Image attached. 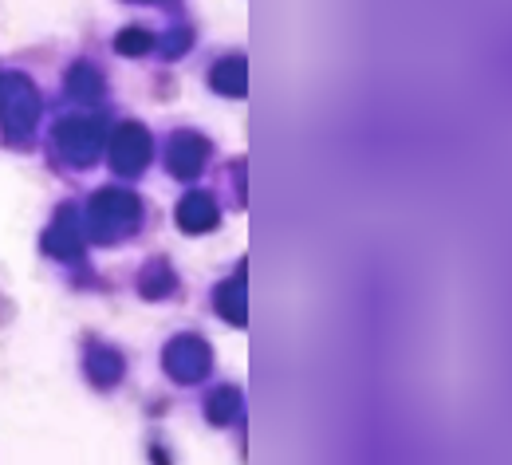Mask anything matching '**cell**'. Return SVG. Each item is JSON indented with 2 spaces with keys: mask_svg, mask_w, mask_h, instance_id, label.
<instances>
[{
  "mask_svg": "<svg viewBox=\"0 0 512 465\" xmlns=\"http://www.w3.org/2000/svg\"><path fill=\"white\" fill-rule=\"evenodd\" d=\"M142 225V198L130 194V190H99L87 201V213H83V229L95 245H123L138 233Z\"/></svg>",
  "mask_w": 512,
  "mask_h": 465,
  "instance_id": "1",
  "label": "cell"
},
{
  "mask_svg": "<svg viewBox=\"0 0 512 465\" xmlns=\"http://www.w3.org/2000/svg\"><path fill=\"white\" fill-rule=\"evenodd\" d=\"M40 123V91L28 75L4 71L0 75V131L12 146L28 142Z\"/></svg>",
  "mask_w": 512,
  "mask_h": 465,
  "instance_id": "2",
  "label": "cell"
},
{
  "mask_svg": "<svg viewBox=\"0 0 512 465\" xmlns=\"http://www.w3.org/2000/svg\"><path fill=\"white\" fill-rule=\"evenodd\" d=\"M103 142H107V119L103 115H71L60 119L56 131H52V146H56V158L71 166V170H87L99 162L103 154Z\"/></svg>",
  "mask_w": 512,
  "mask_h": 465,
  "instance_id": "3",
  "label": "cell"
},
{
  "mask_svg": "<svg viewBox=\"0 0 512 465\" xmlns=\"http://www.w3.org/2000/svg\"><path fill=\"white\" fill-rule=\"evenodd\" d=\"M162 371L174 379V383H182V387H193V383H201L209 371H213V351H209V343L201 339V335H174L166 347H162Z\"/></svg>",
  "mask_w": 512,
  "mask_h": 465,
  "instance_id": "4",
  "label": "cell"
},
{
  "mask_svg": "<svg viewBox=\"0 0 512 465\" xmlns=\"http://www.w3.org/2000/svg\"><path fill=\"white\" fill-rule=\"evenodd\" d=\"M111 138V170L123 174V178H138L146 166H150V154H154V142H150V131L142 123H123L115 127Z\"/></svg>",
  "mask_w": 512,
  "mask_h": 465,
  "instance_id": "5",
  "label": "cell"
},
{
  "mask_svg": "<svg viewBox=\"0 0 512 465\" xmlns=\"http://www.w3.org/2000/svg\"><path fill=\"white\" fill-rule=\"evenodd\" d=\"M44 253H52L56 261H79L87 253V229H83V213L75 205H60L48 233H44Z\"/></svg>",
  "mask_w": 512,
  "mask_h": 465,
  "instance_id": "6",
  "label": "cell"
},
{
  "mask_svg": "<svg viewBox=\"0 0 512 465\" xmlns=\"http://www.w3.org/2000/svg\"><path fill=\"white\" fill-rule=\"evenodd\" d=\"M209 162V138H201L197 131H178L166 146V170L182 182H193Z\"/></svg>",
  "mask_w": 512,
  "mask_h": 465,
  "instance_id": "7",
  "label": "cell"
},
{
  "mask_svg": "<svg viewBox=\"0 0 512 465\" xmlns=\"http://www.w3.org/2000/svg\"><path fill=\"white\" fill-rule=\"evenodd\" d=\"M174 221H178V229H186L190 237L197 233H209V229H217L221 225V209H217V198L213 194H205V190H193L186 198L178 201V213H174Z\"/></svg>",
  "mask_w": 512,
  "mask_h": 465,
  "instance_id": "8",
  "label": "cell"
},
{
  "mask_svg": "<svg viewBox=\"0 0 512 465\" xmlns=\"http://www.w3.org/2000/svg\"><path fill=\"white\" fill-rule=\"evenodd\" d=\"M213 308H217V316H221L225 324H233V328H245V324H249L245 261H241V268H237V276H229L225 284H217V292H213Z\"/></svg>",
  "mask_w": 512,
  "mask_h": 465,
  "instance_id": "9",
  "label": "cell"
},
{
  "mask_svg": "<svg viewBox=\"0 0 512 465\" xmlns=\"http://www.w3.org/2000/svg\"><path fill=\"white\" fill-rule=\"evenodd\" d=\"M209 87L225 99H245L249 95V64L245 56H225L209 67Z\"/></svg>",
  "mask_w": 512,
  "mask_h": 465,
  "instance_id": "10",
  "label": "cell"
},
{
  "mask_svg": "<svg viewBox=\"0 0 512 465\" xmlns=\"http://www.w3.org/2000/svg\"><path fill=\"white\" fill-rule=\"evenodd\" d=\"M83 367H87V379H91L95 387H115V383L127 375L123 355H119L115 347H107V343H91Z\"/></svg>",
  "mask_w": 512,
  "mask_h": 465,
  "instance_id": "11",
  "label": "cell"
},
{
  "mask_svg": "<svg viewBox=\"0 0 512 465\" xmlns=\"http://www.w3.org/2000/svg\"><path fill=\"white\" fill-rule=\"evenodd\" d=\"M174 288H178V276H174L170 261H162V257H154L138 272V292L146 300H166V296H174Z\"/></svg>",
  "mask_w": 512,
  "mask_h": 465,
  "instance_id": "12",
  "label": "cell"
},
{
  "mask_svg": "<svg viewBox=\"0 0 512 465\" xmlns=\"http://www.w3.org/2000/svg\"><path fill=\"white\" fill-rule=\"evenodd\" d=\"M103 75H99V67L91 64H71L67 67V95L75 99V103H95V99H103Z\"/></svg>",
  "mask_w": 512,
  "mask_h": 465,
  "instance_id": "13",
  "label": "cell"
},
{
  "mask_svg": "<svg viewBox=\"0 0 512 465\" xmlns=\"http://www.w3.org/2000/svg\"><path fill=\"white\" fill-rule=\"evenodd\" d=\"M241 410H245L241 387H217V391L205 399V418H209L213 426H229V422H237Z\"/></svg>",
  "mask_w": 512,
  "mask_h": 465,
  "instance_id": "14",
  "label": "cell"
},
{
  "mask_svg": "<svg viewBox=\"0 0 512 465\" xmlns=\"http://www.w3.org/2000/svg\"><path fill=\"white\" fill-rule=\"evenodd\" d=\"M154 32H146V28H123L119 36H115V52L119 56H146V52H154Z\"/></svg>",
  "mask_w": 512,
  "mask_h": 465,
  "instance_id": "15",
  "label": "cell"
},
{
  "mask_svg": "<svg viewBox=\"0 0 512 465\" xmlns=\"http://www.w3.org/2000/svg\"><path fill=\"white\" fill-rule=\"evenodd\" d=\"M190 40H193L190 28H178V32H170V36L162 40V48H158V52H162L166 60H178V56H186V52H190Z\"/></svg>",
  "mask_w": 512,
  "mask_h": 465,
  "instance_id": "16",
  "label": "cell"
},
{
  "mask_svg": "<svg viewBox=\"0 0 512 465\" xmlns=\"http://www.w3.org/2000/svg\"><path fill=\"white\" fill-rule=\"evenodd\" d=\"M138 4H146V0H138Z\"/></svg>",
  "mask_w": 512,
  "mask_h": 465,
  "instance_id": "17",
  "label": "cell"
}]
</instances>
